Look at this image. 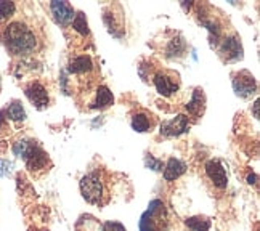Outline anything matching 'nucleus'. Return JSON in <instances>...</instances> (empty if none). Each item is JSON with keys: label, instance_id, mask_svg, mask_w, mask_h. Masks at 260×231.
<instances>
[{"label": "nucleus", "instance_id": "1a4fd4ad", "mask_svg": "<svg viewBox=\"0 0 260 231\" xmlns=\"http://www.w3.org/2000/svg\"><path fill=\"white\" fill-rule=\"evenodd\" d=\"M188 128H189L188 117L185 114H177L174 119L162 122L159 132H161V135H164V137H180L182 134L188 132Z\"/></svg>", "mask_w": 260, "mask_h": 231}, {"label": "nucleus", "instance_id": "ddd939ff", "mask_svg": "<svg viewBox=\"0 0 260 231\" xmlns=\"http://www.w3.org/2000/svg\"><path fill=\"white\" fill-rule=\"evenodd\" d=\"M186 111L188 114H191L193 117H201L204 109H206V95H204V90L201 87H196L194 92L191 95V100L186 103Z\"/></svg>", "mask_w": 260, "mask_h": 231}, {"label": "nucleus", "instance_id": "0eeeda50", "mask_svg": "<svg viewBox=\"0 0 260 231\" xmlns=\"http://www.w3.org/2000/svg\"><path fill=\"white\" fill-rule=\"evenodd\" d=\"M233 90L238 96L247 98L257 92V82L249 71H239L233 74Z\"/></svg>", "mask_w": 260, "mask_h": 231}, {"label": "nucleus", "instance_id": "9b49d317", "mask_svg": "<svg viewBox=\"0 0 260 231\" xmlns=\"http://www.w3.org/2000/svg\"><path fill=\"white\" fill-rule=\"evenodd\" d=\"M24 93H26L29 102H31L39 109L47 108L48 103H50V96H48L47 88L41 82H31L24 88Z\"/></svg>", "mask_w": 260, "mask_h": 231}, {"label": "nucleus", "instance_id": "9d476101", "mask_svg": "<svg viewBox=\"0 0 260 231\" xmlns=\"http://www.w3.org/2000/svg\"><path fill=\"white\" fill-rule=\"evenodd\" d=\"M50 12L53 15V19L63 27H68L73 23L76 12L69 2H52L50 4Z\"/></svg>", "mask_w": 260, "mask_h": 231}, {"label": "nucleus", "instance_id": "cd10ccee", "mask_svg": "<svg viewBox=\"0 0 260 231\" xmlns=\"http://www.w3.org/2000/svg\"><path fill=\"white\" fill-rule=\"evenodd\" d=\"M254 116L258 119V100H257V102L254 103Z\"/></svg>", "mask_w": 260, "mask_h": 231}, {"label": "nucleus", "instance_id": "6e6552de", "mask_svg": "<svg viewBox=\"0 0 260 231\" xmlns=\"http://www.w3.org/2000/svg\"><path fill=\"white\" fill-rule=\"evenodd\" d=\"M206 175L207 178L211 180V182L214 183L215 188L218 189H225L228 186V175H226V170L225 167L222 166V162L217 159H211V160H207L206 166Z\"/></svg>", "mask_w": 260, "mask_h": 231}, {"label": "nucleus", "instance_id": "4be33fe9", "mask_svg": "<svg viewBox=\"0 0 260 231\" xmlns=\"http://www.w3.org/2000/svg\"><path fill=\"white\" fill-rule=\"evenodd\" d=\"M16 12L15 2H0V21L2 19H8L10 16H13Z\"/></svg>", "mask_w": 260, "mask_h": 231}, {"label": "nucleus", "instance_id": "5701e85b", "mask_svg": "<svg viewBox=\"0 0 260 231\" xmlns=\"http://www.w3.org/2000/svg\"><path fill=\"white\" fill-rule=\"evenodd\" d=\"M145 166L148 169H151L153 172H161V170L164 169V164H162V160L161 159H156L153 154H148L145 157Z\"/></svg>", "mask_w": 260, "mask_h": 231}, {"label": "nucleus", "instance_id": "7ed1b4c3", "mask_svg": "<svg viewBox=\"0 0 260 231\" xmlns=\"http://www.w3.org/2000/svg\"><path fill=\"white\" fill-rule=\"evenodd\" d=\"M167 228V210L161 199H153L140 217V231H164Z\"/></svg>", "mask_w": 260, "mask_h": 231}, {"label": "nucleus", "instance_id": "20e7f679", "mask_svg": "<svg viewBox=\"0 0 260 231\" xmlns=\"http://www.w3.org/2000/svg\"><path fill=\"white\" fill-rule=\"evenodd\" d=\"M217 52L220 55V58L223 61L233 63V61H239L243 59V45H241V39H239L236 34L232 36H225L223 39H220V42L217 44Z\"/></svg>", "mask_w": 260, "mask_h": 231}, {"label": "nucleus", "instance_id": "39448f33", "mask_svg": "<svg viewBox=\"0 0 260 231\" xmlns=\"http://www.w3.org/2000/svg\"><path fill=\"white\" fill-rule=\"evenodd\" d=\"M153 82H154L157 93L162 95V96H172L174 93L178 92V88H180L178 74L174 71H169V69L157 71L153 76Z\"/></svg>", "mask_w": 260, "mask_h": 231}, {"label": "nucleus", "instance_id": "423d86ee", "mask_svg": "<svg viewBox=\"0 0 260 231\" xmlns=\"http://www.w3.org/2000/svg\"><path fill=\"white\" fill-rule=\"evenodd\" d=\"M26 160V166L31 172H39V170H45L47 166L50 164L48 154L41 148V145L36 143L34 140H31V145H29L27 151L23 157Z\"/></svg>", "mask_w": 260, "mask_h": 231}, {"label": "nucleus", "instance_id": "bb28decb", "mask_svg": "<svg viewBox=\"0 0 260 231\" xmlns=\"http://www.w3.org/2000/svg\"><path fill=\"white\" fill-rule=\"evenodd\" d=\"M5 111H0V128H2V125H4V122H5Z\"/></svg>", "mask_w": 260, "mask_h": 231}, {"label": "nucleus", "instance_id": "2eb2a0df", "mask_svg": "<svg viewBox=\"0 0 260 231\" xmlns=\"http://www.w3.org/2000/svg\"><path fill=\"white\" fill-rule=\"evenodd\" d=\"M93 61L88 55H81L71 59V63L68 66V71L71 74H88L90 71H93Z\"/></svg>", "mask_w": 260, "mask_h": 231}, {"label": "nucleus", "instance_id": "f3484780", "mask_svg": "<svg viewBox=\"0 0 260 231\" xmlns=\"http://www.w3.org/2000/svg\"><path fill=\"white\" fill-rule=\"evenodd\" d=\"M114 102V96L111 93V90H109L106 85H100L96 88V96H95V102L92 105L93 109H105V108H109Z\"/></svg>", "mask_w": 260, "mask_h": 231}, {"label": "nucleus", "instance_id": "6ab92c4d", "mask_svg": "<svg viewBox=\"0 0 260 231\" xmlns=\"http://www.w3.org/2000/svg\"><path fill=\"white\" fill-rule=\"evenodd\" d=\"M185 225L189 231H209L211 229V220L196 215V217H188L185 220Z\"/></svg>", "mask_w": 260, "mask_h": 231}, {"label": "nucleus", "instance_id": "4468645a", "mask_svg": "<svg viewBox=\"0 0 260 231\" xmlns=\"http://www.w3.org/2000/svg\"><path fill=\"white\" fill-rule=\"evenodd\" d=\"M186 172V164L177 157H171L164 166V180L166 182H175Z\"/></svg>", "mask_w": 260, "mask_h": 231}, {"label": "nucleus", "instance_id": "a878e982", "mask_svg": "<svg viewBox=\"0 0 260 231\" xmlns=\"http://www.w3.org/2000/svg\"><path fill=\"white\" fill-rule=\"evenodd\" d=\"M247 183H249V185H255V183H257V175H255V174L247 175Z\"/></svg>", "mask_w": 260, "mask_h": 231}, {"label": "nucleus", "instance_id": "393cba45", "mask_svg": "<svg viewBox=\"0 0 260 231\" xmlns=\"http://www.w3.org/2000/svg\"><path fill=\"white\" fill-rule=\"evenodd\" d=\"M13 170V164L7 159H0V177H8Z\"/></svg>", "mask_w": 260, "mask_h": 231}, {"label": "nucleus", "instance_id": "dca6fc26", "mask_svg": "<svg viewBox=\"0 0 260 231\" xmlns=\"http://www.w3.org/2000/svg\"><path fill=\"white\" fill-rule=\"evenodd\" d=\"M185 52H186V42L180 34L172 37L166 45V56L171 58V59L182 58L185 55Z\"/></svg>", "mask_w": 260, "mask_h": 231}, {"label": "nucleus", "instance_id": "aec40b11", "mask_svg": "<svg viewBox=\"0 0 260 231\" xmlns=\"http://www.w3.org/2000/svg\"><path fill=\"white\" fill-rule=\"evenodd\" d=\"M5 117L15 120V122H23V120L26 119V111H24L23 105L19 102L10 103V106L5 109Z\"/></svg>", "mask_w": 260, "mask_h": 231}, {"label": "nucleus", "instance_id": "b1692460", "mask_svg": "<svg viewBox=\"0 0 260 231\" xmlns=\"http://www.w3.org/2000/svg\"><path fill=\"white\" fill-rule=\"evenodd\" d=\"M98 231H127L125 226L119 222H105L102 226L98 228Z\"/></svg>", "mask_w": 260, "mask_h": 231}, {"label": "nucleus", "instance_id": "412c9836", "mask_svg": "<svg viewBox=\"0 0 260 231\" xmlns=\"http://www.w3.org/2000/svg\"><path fill=\"white\" fill-rule=\"evenodd\" d=\"M73 29L76 32H79L82 37H88L90 36V29H88V23H87V16H85V13H82V12H79V13H76V16H74V19H73Z\"/></svg>", "mask_w": 260, "mask_h": 231}, {"label": "nucleus", "instance_id": "a211bd4d", "mask_svg": "<svg viewBox=\"0 0 260 231\" xmlns=\"http://www.w3.org/2000/svg\"><path fill=\"white\" fill-rule=\"evenodd\" d=\"M116 16H117V13H114V10L111 8L109 12H105L103 19H105V24L108 27V31L111 32L114 37H121L124 32V23H119Z\"/></svg>", "mask_w": 260, "mask_h": 231}, {"label": "nucleus", "instance_id": "f8f14e48", "mask_svg": "<svg viewBox=\"0 0 260 231\" xmlns=\"http://www.w3.org/2000/svg\"><path fill=\"white\" fill-rule=\"evenodd\" d=\"M154 116L148 111H137L134 116H132V120H130V124H132V128L138 134H145V132H149L153 127H154Z\"/></svg>", "mask_w": 260, "mask_h": 231}, {"label": "nucleus", "instance_id": "f03ea898", "mask_svg": "<svg viewBox=\"0 0 260 231\" xmlns=\"http://www.w3.org/2000/svg\"><path fill=\"white\" fill-rule=\"evenodd\" d=\"M79 188H81V194L87 201V203L102 207L108 203L109 194L106 188V180L103 170H93L87 175H84L79 182Z\"/></svg>", "mask_w": 260, "mask_h": 231}, {"label": "nucleus", "instance_id": "f257e3e1", "mask_svg": "<svg viewBox=\"0 0 260 231\" xmlns=\"http://www.w3.org/2000/svg\"><path fill=\"white\" fill-rule=\"evenodd\" d=\"M4 44L10 53L18 56H27L37 52L41 40L34 29L24 21H13L4 29Z\"/></svg>", "mask_w": 260, "mask_h": 231}]
</instances>
